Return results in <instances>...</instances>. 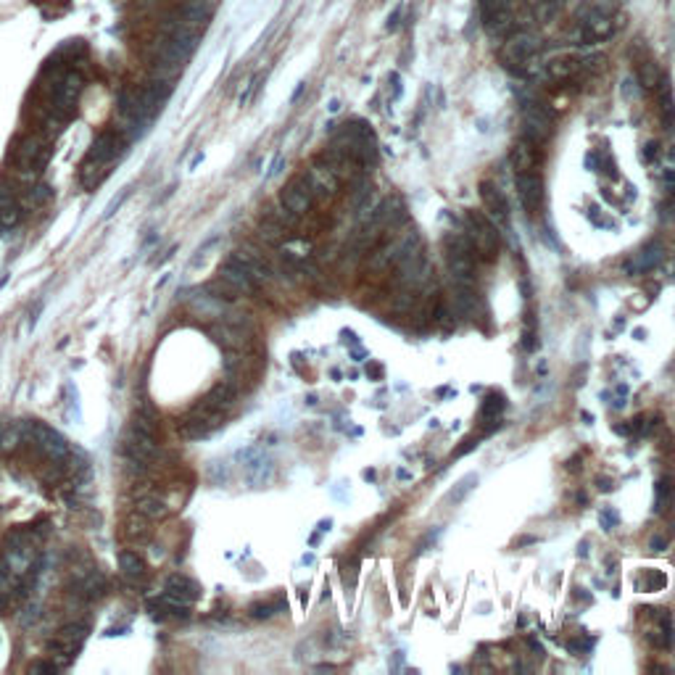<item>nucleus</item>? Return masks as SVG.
Listing matches in <instances>:
<instances>
[{
  "label": "nucleus",
  "mask_w": 675,
  "mask_h": 675,
  "mask_svg": "<svg viewBox=\"0 0 675 675\" xmlns=\"http://www.w3.org/2000/svg\"><path fill=\"white\" fill-rule=\"evenodd\" d=\"M522 135L528 137L530 143L543 146L549 143L554 135V116L549 114V108L543 103H525L522 106Z\"/></svg>",
  "instance_id": "1"
},
{
  "label": "nucleus",
  "mask_w": 675,
  "mask_h": 675,
  "mask_svg": "<svg viewBox=\"0 0 675 675\" xmlns=\"http://www.w3.org/2000/svg\"><path fill=\"white\" fill-rule=\"evenodd\" d=\"M465 235H467L472 248L478 251L483 259H491L499 251V232L493 227V222H488L480 211H469L467 214V232Z\"/></svg>",
  "instance_id": "2"
},
{
  "label": "nucleus",
  "mask_w": 675,
  "mask_h": 675,
  "mask_svg": "<svg viewBox=\"0 0 675 675\" xmlns=\"http://www.w3.org/2000/svg\"><path fill=\"white\" fill-rule=\"evenodd\" d=\"M483 27L491 37H504L512 32L515 21H512V0H483V11H480Z\"/></svg>",
  "instance_id": "3"
},
{
  "label": "nucleus",
  "mask_w": 675,
  "mask_h": 675,
  "mask_svg": "<svg viewBox=\"0 0 675 675\" xmlns=\"http://www.w3.org/2000/svg\"><path fill=\"white\" fill-rule=\"evenodd\" d=\"M32 438L37 441V446H40L42 454L51 459V462H56V465L66 462V459H69V454H72L69 441H66V438H63L58 430L42 425V422H32Z\"/></svg>",
  "instance_id": "4"
},
{
  "label": "nucleus",
  "mask_w": 675,
  "mask_h": 675,
  "mask_svg": "<svg viewBox=\"0 0 675 675\" xmlns=\"http://www.w3.org/2000/svg\"><path fill=\"white\" fill-rule=\"evenodd\" d=\"M280 201L291 214L301 217V214H306L312 208V187H309L306 179H293L291 185L282 190Z\"/></svg>",
  "instance_id": "5"
},
{
  "label": "nucleus",
  "mask_w": 675,
  "mask_h": 675,
  "mask_svg": "<svg viewBox=\"0 0 675 675\" xmlns=\"http://www.w3.org/2000/svg\"><path fill=\"white\" fill-rule=\"evenodd\" d=\"M533 53H536V40H533L530 34H517V37H512V40L504 45L501 61L507 63V66H512V69H519V66H525V63L533 58Z\"/></svg>",
  "instance_id": "6"
},
{
  "label": "nucleus",
  "mask_w": 675,
  "mask_h": 675,
  "mask_svg": "<svg viewBox=\"0 0 675 675\" xmlns=\"http://www.w3.org/2000/svg\"><path fill=\"white\" fill-rule=\"evenodd\" d=\"M80 90H82V80H80L77 74L63 77L61 82H58V87L53 90V111L61 116L69 114L74 108V103H77V98H80Z\"/></svg>",
  "instance_id": "7"
},
{
  "label": "nucleus",
  "mask_w": 675,
  "mask_h": 675,
  "mask_svg": "<svg viewBox=\"0 0 675 675\" xmlns=\"http://www.w3.org/2000/svg\"><path fill=\"white\" fill-rule=\"evenodd\" d=\"M448 270L457 285H472L475 280V261H472V251H462L448 246Z\"/></svg>",
  "instance_id": "8"
},
{
  "label": "nucleus",
  "mask_w": 675,
  "mask_h": 675,
  "mask_svg": "<svg viewBox=\"0 0 675 675\" xmlns=\"http://www.w3.org/2000/svg\"><path fill=\"white\" fill-rule=\"evenodd\" d=\"M480 201H483L486 211H488L491 217L496 219L499 225H507L509 203H507V198H504V193H501L493 182H480Z\"/></svg>",
  "instance_id": "9"
},
{
  "label": "nucleus",
  "mask_w": 675,
  "mask_h": 675,
  "mask_svg": "<svg viewBox=\"0 0 675 675\" xmlns=\"http://www.w3.org/2000/svg\"><path fill=\"white\" fill-rule=\"evenodd\" d=\"M125 148V143L116 137V132H103L93 140V146L87 151V161H98V164H108L119 156V151Z\"/></svg>",
  "instance_id": "10"
},
{
  "label": "nucleus",
  "mask_w": 675,
  "mask_h": 675,
  "mask_svg": "<svg viewBox=\"0 0 675 675\" xmlns=\"http://www.w3.org/2000/svg\"><path fill=\"white\" fill-rule=\"evenodd\" d=\"M515 185H517V196L519 201H522V206L525 208H533L541 203V196H543V190H541V177L538 172H519L517 177H515Z\"/></svg>",
  "instance_id": "11"
},
{
  "label": "nucleus",
  "mask_w": 675,
  "mask_h": 675,
  "mask_svg": "<svg viewBox=\"0 0 675 675\" xmlns=\"http://www.w3.org/2000/svg\"><path fill=\"white\" fill-rule=\"evenodd\" d=\"M509 161H512V167H515L517 175L519 172H536V167H538V146L530 143L528 137H519L517 143L512 146Z\"/></svg>",
  "instance_id": "12"
},
{
  "label": "nucleus",
  "mask_w": 675,
  "mask_h": 675,
  "mask_svg": "<svg viewBox=\"0 0 675 675\" xmlns=\"http://www.w3.org/2000/svg\"><path fill=\"white\" fill-rule=\"evenodd\" d=\"M177 19L182 21L185 27H190V30L201 32L211 21V0H185V6L179 8Z\"/></svg>",
  "instance_id": "13"
},
{
  "label": "nucleus",
  "mask_w": 675,
  "mask_h": 675,
  "mask_svg": "<svg viewBox=\"0 0 675 675\" xmlns=\"http://www.w3.org/2000/svg\"><path fill=\"white\" fill-rule=\"evenodd\" d=\"M583 34H586V40H593V42L610 40V37L614 34L612 16H610L607 11H591L588 19H586V24H583Z\"/></svg>",
  "instance_id": "14"
},
{
  "label": "nucleus",
  "mask_w": 675,
  "mask_h": 675,
  "mask_svg": "<svg viewBox=\"0 0 675 675\" xmlns=\"http://www.w3.org/2000/svg\"><path fill=\"white\" fill-rule=\"evenodd\" d=\"M229 261H235L238 267H243V270L248 272L251 277L256 280V285H259V282H267V280H270V267H267V261L261 259L256 251L240 248V251H235V253L229 256Z\"/></svg>",
  "instance_id": "15"
},
{
  "label": "nucleus",
  "mask_w": 675,
  "mask_h": 675,
  "mask_svg": "<svg viewBox=\"0 0 675 675\" xmlns=\"http://www.w3.org/2000/svg\"><path fill=\"white\" fill-rule=\"evenodd\" d=\"M219 280L225 282V285H229L235 293H251L253 288H256V280L251 277L248 272L243 270V267H238L235 261H225L222 264V270H219Z\"/></svg>",
  "instance_id": "16"
},
{
  "label": "nucleus",
  "mask_w": 675,
  "mask_h": 675,
  "mask_svg": "<svg viewBox=\"0 0 675 675\" xmlns=\"http://www.w3.org/2000/svg\"><path fill=\"white\" fill-rule=\"evenodd\" d=\"M235 388L229 383H219V385H214L211 391H208L201 401H198V409H211V412H227L229 406L235 404Z\"/></svg>",
  "instance_id": "17"
},
{
  "label": "nucleus",
  "mask_w": 675,
  "mask_h": 675,
  "mask_svg": "<svg viewBox=\"0 0 675 675\" xmlns=\"http://www.w3.org/2000/svg\"><path fill=\"white\" fill-rule=\"evenodd\" d=\"M148 607H151V610H156V612L169 614V617H179V620L190 617V604L182 602V599H177L175 593H169V591L153 596V599L148 602Z\"/></svg>",
  "instance_id": "18"
},
{
  "label": "nucleus",
  "mask_w": 675,
  "mask_h": 675,
  "mask_svg": "<svg viewBox=\"0 0 675 675\" xmlns=\"http://www.w3.org/2000/svg\"><path fill=\"white\" fill-rule=\"evenodd\" d=\"M167 591L175 593L177 599H182V602L193 604L201 596V586H198L193 578H187V575H179V572H175V575H169L167 578Z\"/></svg>",
  "instance_id": "19"
},
{
  "label": "nucleus",
  "mask_w": 675,
  "mask_h": 675,
  "mask_svg": "<svg viewBox=\"0 0 675 675\" xmlns=\"http://www.w3.org/2000/svg\"><path fill=\"white\" fill-rule=\"evenodd\" d=\"M248 457H251V462H246V478H248V483H253V486L267 483L272 475V462L264 457V454L253 451V448L248 451Z\"/></svg>",
  "instance_id": "20"
},
{
  "label": "nucleus",
  "mask_w": 675,
  "mask_h": 675,
  "mask_svg": "<svg viewBox=\"0 0 675 675\" xmlns=\"http://www.w3.org/2000/svg\"><path fill=\"white\" fill-rule=\"evenodd\" d=\"M660 259H662V248H660V243H649L646 248H641L638 253H636L633 261H628V264H625V270L641 275V272L652 270L655 264H660Z\"/></svg>",
  "instance_id": "21"
},
{
  "label": "nucleus",
  "mask_w": 675,
  "mask_h": 675,
  "mask_svg": "<svg viewBox=\"0 0 675 675\" xmlns=\"http://www.w3.org/2000/svg\"><path fill=\"white\" fill-rule=\"evenodd\" d=\"M578 72H581V63L575 61V58H567V56L546 63V74H549V80H554V82H570V80L578 77Z\"/></svg>",
  "instance_id": "22"
},
{
  "label": "nucleus",
  "mask_w": 675,
  "mask_h": 675,
  "mask_svg": "<svg viewBox=\"0 0 675 675\" xmlns=\"http://www.w3.org/2000/svg\"><path fill=\"white\" fill-rule=\"evenodd\" d=\"M660 114H662V125L667 130H675V95H673V82L662 77L660 80Z\"/></svg>",
  "instance_id": "23"
},
{
  "label": "nucleus",
  "mask_w": 675,
  "mask_h": 675,
  "mask_svg": "<svg viewBox=\"0 0 675 675\" xmlns=\"http://www.w3.org/2000/svg\"><path fill=\"white\" fill-rule=\"evenodd\" d=\"M636 77H638V82H641V87L644 90H655L657 84H660V80H662V69L657 66L655 58H638L636 61Z\"/></svg>",
  "instance_id": "24"
},
{
  "label": "nucleus",
  "mask_w": 675,
  "mask_h": 675,
  "mask_svg": "<svg viewBox=\"0 0 675 675\" xmlns=\"http://www.w3.org/2000/svg\"><path fill=\"white\" fill-rule=\"evenodd\" d=\"M306 182L312 187V193H322V196H333L335 187H338V179H335L333 172L322 167H314L312 175L306 177Z\"/></svg>",
  "instance_id": "25"
},
{
  "label": "nucleus",
  "mask_w": 675,
  "mask_h": 675,
  "mask_svg": "<svg viewBox=\"0 0 675 675\" xmlns=\"http://www.w3.org/2000/svg\"><path fill=\"white\" fill-rule=\"evenodd\" d=\"M135 512L146 515L148 519H161V517H167L169 507H167V501L161 499L158 493H146L143 499H137Z\"/></svg>",
  "instance_id": "26"
},
{
  "label": "nucleus",
  "mask_w": 675,
  "mask_h": 675,
  "mask_svg": "<svg viewBox=\"0 0 675 675\" xmlns=\"http://www.w3.org/2000/svg\"><path fill=\"white\" fill-rule=\"evenodd\" d=\"M119 570L125 572L127 581H140L146 575V562L137 557L135 551H122L119 554Z\"/></svg>",
  "instance_id": "27"
},
{
  "label": "nucleus",
  "mask_w": 675,
  "mask_h": 675,
  "mask_svg": "<svg viewBox=\"0 0 675 675\" xmlns=\"http://www.w3.org/2000/svg\"><path fill=\"white\" fill-rule=\"evenodd\" d=\"M125 533L130 541H146L151 536V519L146 515H140V512L130 515L125 522Z\"/></svg>",
  "instance_id": "28"
},
{
  "label": "nucleus",
  "mask_w": 675,
  "mask_h": 675,
  "mask_svg": "<svg viewBox=\"0 0 675 675\" xmlns=\"http://www.w3.org/2000/svg\"><path fill=\"white\" fill-rule=\"evenodd\" d=\"M106 175H108L106 164H98V161H84L82 172H80V182H82L87 190H93V187L101 185V179H103Z\"/></svg>",
  "instance_id": "29"
},
{
  "label": "nucleus",
  "mask_w": 675,
  "mask_h": 675,
  "mask_svg": "<svg viewBox=\"0 0 675 675\" xmlns=\"http://www.w3.org/2000/svg\"><path fill=\"white\" fill-rule=\"evenodd\" d=\"M58 638H61L63 644L72 646L74 652H80V646H82L84 638H87V625H82V623L63 625L61 631H58Z\"/></svg>",
  "instance_id": "30"
},
{
  "label": "nucleus",
  "mask_w": 675,
  "mask_h": 675,
  "mask_svg": "<svg viewBox=\"0 0 675 675\" xmlns=\"http://www.w3.org/2000/svg\"><path fill=\"white\" fill-rule=\"evenodd\" d=\"M21 443V422H0V451H11Z\"/></svg>",
  "instance_id": "31"
},
{
  "label": "nucleus",
  "mask_w": 675,
  "mask_h": 675,
  "mask_svg": "<svg viewBox=\"0 0 675 675\" xmlns=\"http://www.w3.org/2000/svg\"><path fill=\"white\" fill-rule=\"evenodd\" d=\"M475 486H478V475H475V472H469V475H465V478L459 480L454 488L448 491L446 501H448V504H454V507H457V504H462V501L467 499L469 491L475 488Z\"/></svg>",
  "instance_id": "32"
},
{
  "label": "nucleus",
  "mask_w": 675,
  "mask_h": 675,
  "mask_svg": "<svg viewBox=\"0 0 675 675\" xmlns=\"http://www.w3.org/2000/svg\"><path fill=\"white\" fill-rule=\"evenodd\" d=\"M40 151H42V140H37V137H27V140H21L19 151H16L19 164H21V167H32V164H34V158L40 156Z\"/></svg>",
  "instance_id": "33"
},
{
  "label": "nucleus",
  "mask_w": 675,
  "mask_h": 675,
  "mask_svg": "<svg viewBox=\"0 0 675 675\" xmlns=\"http://www.w3.org/2000/svg\"><path fill=\"white\" fill-rule=\"evenodd\" d=\"M53 198V190L45 182H37V185H32L30 190H27V198H24V203L30 208H42L48 201Z\"/></svg>",
  "instance_id": "34"
},
{
  "label": "nucleus",
  "mask_w": 675,
  "mask_h": 675,
  "mask_svg": "<svg viewBox=\"0 0 675 675\" xmlns=\"http://www.w3.org/2000/svg\"><path fill=\"white\" fill-rule=\"evenodd\" d=\"M673 493H675V486L673 480L665 478L657 483V496H655V509L657 512H667L670 509V504H673Z\"/></svg>",
  "instance_id": "35"
},
{
  "label": "nucleus",
  "mask_w": 675,
  "mask_h": 675,
  "mask_svg": "<svg viewBox=\"0 0 675 675\" xmlns=\"http://www.w3.org/2000/svg\"><path fill=\"white\" fill-rule=\"evenodd\" d=\"M454 303H457V309L465 314V317H469V314L475 312V296H472V285H457Z\"/></svg>",
  "instance_id": "36"
},
{
  "label": "nucleus",
  "mask_w": 675,
  "mask_h": 675,
  "mask_svg": "<svg viewBox=\"0 0 675 675\" xmlns=\"http://www.w3.org/2000/svg\"><path fill=\"white\" fill-rule=\"evenodd\" d=\"M130 427H132V430H137V433H146V436H151V438H158L156 419H153L151 415H146V412H137V415L132 417Z\"/></svg>",
  "instance_id": "37"
},
{
  "label": "nucleus",
  "mask_w": 675,
  "mask_h": 675,
  "mask_svg": "<svg viewBox=\"0 0 675 675\" xmlns=\"http://www.w3.org/2000/svg\"><path fill=\"white\" fill-rule=\"evenodd\" d=\"M415 303H417L415 288H404L401 293H396V296H393L391 309H393V312H398V314H409L412 309H415Z\"/></svg>",
  "instance_id": "38"
},
{
  "label": "nucleus",
  "mask_w": 675,
  "mask_h": 675,
  "mask_svg": "<svg viewBox=\"0 0 675 675\" xmlns=\"http://www.w3.org/2000/svg\"><path fill=\"white\" fill-rule=\"evenodd\" d=\"M106 588H108V581H106L101 572H93L90 578H84V581H82V593H84V596H90V599L101 596Z\"/></svg>",
  "instance_id": "39"
},
{
  "label": "nucleus",
  "mask_w": 675,
  "mask_h": 675,
  "mask_svg": "<svg viewBox=\"0 0 675 675\" xmlns=\"http://www.w3.org/2000/svg\"><path fill=\"white\" fill-rule=\"evenodd\" d=\"M259 235L267 240V243H280V240L285 238V227H282L277 219H267V222H261Z\"/></svg>",
  "instance_id": "40"
},
{
  "label": "nucleus",
  "mask_w": 675,
  "mask_h": 675,
  "mask_svg": "<svg viewBox=\"0 0 675 675\" xmlns=\"http://www.w3.org/2000/svg\"><path fill=\"white\" fill-rule=\"evenodd\" d=\"M501 409H504V396L491 393L488 398H486V404H483V417H486V419H496V415H499Z\"/></svg>",
  "instance_id": "41"
},
{
  "label": "nucleus",
  "mask_w": 675,
  "mask_h": 675,
  "mask_svg": "<svg viewBox=\"0 0 675 675\" xmlns=\"http://www.w3.org/2000/svg\"><path fill=\"white\" fill-rule=\"evenodd\" d=\"M19 217H21V211H19V206H16V203H13V206L0 208V225H3L6 229L13 227V225L19 222Z\"/></svg>",
  "instance_id": "42"
},
{
  "label": "nucleus",
  "mask_w": 675,
  "mask_h": 675,
  "mask_svg": "<svg viewBox=\"0 0 675 675\" xmlns=\"http://www.w3.org/2000/svg\"><path fill=\"white\" fill-rule=\"evenodd\" d=\"M277 610H282L280 604H277V607H275V604H253V607H251V617H253V620H267V617H272Z\"/></svg>",
  "instance_id": "43"
},
{
  "label": "nucleus",
  "mask_w": 675,
  "mask_h": 675,
  "mask_svg": "<svg viewBox=\"0 0 675 675\" xmlns=\"http://www.w3.org/2000/svg\"><path fill=\"white\" fill-rule=\"evenodd\" d=\"M356 575H359V560L353 557L351 562H343V583H346V586H353V583H356Z\"/></svg>",
  "instance_id": "44"
},
{
  "label": "nucleus",
  "mask_w": 675,
  "mask_h": 675,
  "mask_svg": "<svg viewBox=\"0 0 675 675\" xmlns=\"http://www.w3.org/2000/svg\"><path fill=\"white\" fill-rule=\"evenodd\" d=\"M667 583V578L662 575V572H646V586H649V591H657V588H662Z\"/></svg>",
  "instance_id": "45"
},
{
  "label": "nucleus",
  "mask_w": 675,
  "mask_h": 675,
  "mask_svg": "<svg viewBox=\"0 0 675 675\" xmlns=\"http://www.w3.org/2000/svg\"><path fill=\"white\" fill-rule=\"evenodd\" d=\"M522 346H525L528 351H533V346H536V330H533V320H528V322H525V330H522Z\"/></svg>",
  "instance_id": "46"
},
{
  "label": "nucleus",
  "mask_w": 675,
  "mask_h": 675,
  "mask_svg": "<svg viewBox=\"0 0 675 675\" xmlns=\"http://www.w3.org/2000/svg\"><path fill=\"white\" fill-rule=\"evenodd\" d=\"M127 198H130V187H125V190H122V193H119V196H116L114 201H111V206L106 208V217H114V214H116V208L122 206V203H125Z\"/></svg>",
  "instance_id": "47"
},
{
  "label": "nucleus",
  "mask_w": 675,
  "mask_h": 675,
  "mask_svg": "<svg viewBox=\"0 0 675 675\" xmlns=\"http://www.w3.org/2000/svg\"><path fill=\"white\" fill-rule=\"evenodd\" d=\"M30 673L32 675H37V673H58V665H51V662H37V665L30 667Z\"/></svg>",
  "instance_id": "48"
},
{
  "label": "nucleus",
  "mask_w": 675,
  "mask_h": 675,
  "mask_svg": "<svg viewBox=\"0 0 675 675\" xmlns=\"http://www.w3.org/2000/svg\"><path fill=\"white\" fill-rule=\"evenodd\" d=\"M614 522H617V515H614V512H610V509H607V512H602V525H604V528L612 530Z\"/></svg>",
  "instance_id": "49"
},
{
  "label": "nucleus",
  "mask_w": 675,
  "mask_h": 675,
  "mask_svg": "<svg viewBox=\"0 0 675 675\" xmlns=\"http://www.w3.org/2000/svg\"><path fill=\"white\" fill-rule=\"evenodd\" d=\"M388 84H393V95H391V98H393V101H396V98L401 95V77H398V74H391V80H388Z\"/></svg>",
  "instance_id": "50"
},
{
  "label": "nucleus",
  "mask_w": 675,
  "mask_h": 675,
  "mask_svg": "<svg viewBox=\"0 0 675 675\" xmlns=\"http://www.w3.org/2000/svg\"><path fill=\"white\" fill-rule=\"evenodd\" d=\"M398 13H401V11L396 8L393 16H388V30H396V27H398Z\"/></svg>",
  "instance_id": "51"
},
{
  "label": "nucleus",
  "mask_w": 675,
  "mask_h": 675,
  "mask_svg": "<svg viewBox=\"0 0 675 675\" xmlns=\"http://www.w3.org/2000/svg\"><path fill=\"white\" fill-rule=\"evenodd\" d=\"M280 169H282V156H277V158H275V161H272L270 177H272V175H277V172H280Z\"/></svg>",
  "instance_id": "52"
},
{
  "label": "nucleus",
  "mask_w": 675,
  "mask_h": 675,
  "mask_svg": "<svg viewBox=\"0 0 675 675\" xmlns=\"http://www.w3.org/2000/svg\"><path fill=\"white\" fill-rule=\"evenodd\" d=\"M662 546H665V538H652V549L655 551H662Z\"/></svg>",
  "instance_id": "53"
},
{
  "label": "nucleus",
  "mask_w": 675,
  "mask_h": 675,
  "mask_svg": "<svg viewBox=\"0 0 675 675\" xmlns=\"http://www.w3.org/2000/svg\"><path fill=\"white\" fill-rule=\"evenodd\" d=\"M201 161H203V153H198V156L193 158V164H190V169H196L198 164H201Z\"/></svg>",
  "instance_id": "54"
}]
</instances>
